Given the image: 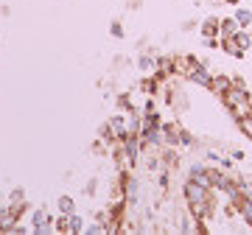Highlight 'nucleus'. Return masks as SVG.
Wrapping results in <instances>:
<instances>
[{"label":"nucleus","mask_w":252,"mask_h":235,"mask_svg":"<svg viewBox=\"0 0 252 235\" xmlns=\"http://www.w3.org/2000/svg\"><path fill=\"white\" fill-rule=\"evenodd\" d=\"M221 101H224V107L233 109L235 118H241L250 112V92H247V87H235V84H230V90L221 95Z\"/></svg>","instance_id":"nucleus-1"},{"label":"nucleus","mask_w":252,"mask_h":235,"mask_svg":"<svg viewBox=\"0 0 252 235\" xmlns=\"http://www.w3.org/2000/svg\"><path fill=\"white\" fill-rule=\"evenodd\" d=\"M31 233H36V235L54 233V218L48 216L45 207H36L34 213H31Z\"/></svg>","instance_id":"nucleus-2"},{"label":"nucleus","mask_w":252,"mask_h":235,"mask_svg":"<svg viewBox=\"0 0 252 235\" xmlns=\"http://www.w3.org/2000/svg\"><path fill=\"white\" fill-rule=\"evenodd\" d=\"M28 207H17V205H9V207H0V233H11V227L20 221V216L26 213Z\"/></svg>","instance_id":"nucleus-3"},{"label":"nucleus","mask_w":252,"mask_h":235,"mask_svg":"<svg viewBox=\"0 0 252 235\" xmlns=\"http://www.w3.org/2000/svg\"><path fill=\"white\" fill-rule=\"evenodd\" d=\"M188 79H190L193 84H199V87H205V90H210V84H213V73L207 70L205 64L193 62V64H190V70H188Z\"/></svg>","instance_id":"nucleus-4"},{"label":"nucleus","mask_w":252,"mask_h":235,"mask_svg":"<svg viewBox=\"0 0 252 235\" xmlns=\"http://www.w3.org/2000/svg\"><path fill=\"white\" fill-rule=\"evenodd\" d=\"M185 199H188V207L202 205V202L210 199V188H202V185H196V182L188 179V185H185Z\"/></svg>","instance_id":"nucleus-5"},{"label":"nucleus","mask_w":252,"mask_h":235,"mask_svg":"<svg viewBox=\"0 0 252 235\" xmlns=\"http://www.w3.org/2000/svg\"><path fill=\"white\" fill-rule=\"evenodd\" d=\"M190 182H196L202 188H213V182H210V165H205V163L190 165Z\"/></svg>","instance_id":"nucleus-6"},{"label":"nucleus","mask_w":252,"mask_h":235,"mask_svg":"<svg viewBox=\"0 0 252 235\" xmlns=\"http://www.w3.org/2000/svg\"><path fill=\"white\" fill-rule=\"evenodd\" d=\"M115 163H118V168H121V171H132V168H135V163H137V157L129 151L124 143H121L115 148Z\"/></svg>","instance_id":"nucleus-7"},{"label":"nucleus","mask_w":252,"mask_h":235,"mask_svg":"<svg viewBox=\"0 0 252 235\" xmlns=\"http://www.w3.org/2000/svg\"><path fill=\"white\" fill-rule=\"evenodd\" d=\"M107 123H109V129H112V135H115L118 140H121V137H126V115H124V112L112 115Z\"/></svg>","instance_id":"nucleus-8"},{"label":"nucleus","mask_w":252,"mask_h":235,"mask_svg":"<svg viewBox=\"0 0 252 235\" xmlns=\"http://www.w3.org/2000/svg\"><path fill=\"white\" fill-rule=\"evenodd\" d=\"M56 210H59V213H62V216H70V213H76V199H73V196H59V199H56Z\"/></svg>","instance_id":"nucleus-9"},{"label":"nucleus","mask_w":252,"mask_h":235,"mask_svg":"<svg viewBox=\"0 0 252 235\" xmlns=\"http://www.w3.org/2000/svg\"><path fill=\"white\" fill-rule=\"evenodd\" d=\"M238 23H235V17H230V20H219V34L221 36H235L238 34Z\"/></svg>","instance_id":"nucleus-10"},{"label":"nucleus","mask_w":252,"mask_h":235,"mask_svg":"<svg viewBox=\"0 0 252 235\" xmlns=\"http://www.w3.org/2000/svg\"><path fill=\"white\" fill-rule=\"evenodd\" d=\"M202 36H205V39H216L219 36V20L216 17H207L205 23H202Z\"/></svg>","instance_id":"nucleus-11"},{"label":"nucleus","mask_w":252,"mask_h":235,"mask_svg":"<svg viewBox=\"0 0 252 235\" xmlns=\"http://www.w3.org/2000/svg\"><path fill=\"white\" fill-rule=\"evenodd\" d=\"M230 84H233V82H230L227 76H213V84H210V90H213V92L219 95V98H221V95H224V92L230 90Z\"/></svg>","instance_id":"nucleus-12"},{"label":"nucleus","mask_w":252,"mask_h":235,"mask_svg":"<svg viewBox=\"0 0 252 235\" xmlns=\"http://www.w3.org/2000/svg\"><path fill=\"white\" fill-rule=\"evenodd\" d=\"M219 48H221V51H224V54H230V56H238V59H241V51H238V45H235V39L233 36H224V39H221V42H219Z\"/></svg>","instance_id":"nucleus-13"},{"label":"nucleus","mask_w":252,"mask_h":235,"mask_svg":"<svg viewBox=\"0 0 252 235\" xmlns=\"http://www.w3.org/2000/svg\"><path fill=\"white\" fill-rule=\"evenodd\" d=\"M233 39H235V45H238V51H241V54H244V51H250V45H252V36L247 34L244 28H238V34H235Z\"/></svg>","instance_id":"nucleus-14"},{"label":"nucleus","mask_w":252,"mask_h":235,"mask_svg":"<svg viewBox=\"0 0 252 235\" xmlns=\"http://www.w3.org/2000/svg\"><path fill=\"white\" fill-rule=\"evenodd\" d=\"M137 67H140L143 73L157 70V59H154V56H149V54H140V56H137Z\"/></svg>","instance_id":"nucleus-15"},{"label":"nucleus","mask_w":252,"mask_h":235,"mask_svg":"<svg viewBox=\"0 0 252 235\" xmlns=\"http://www.w3.org/2000/svg\"><path fill=\"white\" fill-rule=\"evenodd\" d=\"M238 213H241V218L252 227V199H247V196H244V199L238 202Z\"/></svg>","instance_id":"nucleus-16"},{"label":"nucleus","mask_w":252,"mask_h":235,"mask_svg":"<svg viewBox=\"0 0 252 235\" xmlns=\"http://www.w3.org/2000/svg\"><path fill=\"white\" fill-rule=\"evenodd\" d=\"M193 62H196L193 56H177V59H174V70H180V73L188 76V70H190V64Z\"/></svg>","instance_id":"nucleus-17"},{"label":"nucleus","mask_w":252,"mask_h":235,"mask_svg":"<svg viewBox=\"0 0 252 235\" xmlns=\"http://www.w3.org/2000/svg\"><path fill=\"white\" fill-rule=\"evenodd\" d=\"M235 23H238L241 28L252 26V11L250 9H235Z\"/></svg>","instance_id":"nucleus-18"},{"label":"nucleus","mask_w":252,"mask_h":235,"mask_svg":"<svg viewBox=\"0 0 252 235\" xmlns=\"http://www.w3.org/2000/svg\"><path fill=\"white\" fill-rule=\"evenodd\" d=\"M238 129H241L244 135L252 140V112H247V115H241L238 118Z\"/></svg>","instance_id":"nucleus-19"},{"label":"nucleus","mask_w":252,"mask_h":235,"mask_svg":"<svg viewBox=\"0 0 252 235\" xmlns=\"http://www.w3.org/2000/svg\"><path fill=\"white\" fill-rule=\"evenodd\" d=\"M9 205H17V207H28L26 205V193H23V188H14L9 193Z\"/></svg>","instance_id":"nucleus-20"},{"label":"nucleus","mask_w":252,"mask_h":235,"mask_svg":"<svg viewBox=\"0 0 252 235\" xmlns=\"http://www.w3.org/2000/svg\"><path fill=\"white\" fill-rule=\"evenodd\" d=\"M98 137L104 140V143H112V140H118V137L112 135V129H109V123H107V120H104V123L98 126Z\"/></svg>","instance_id":"nucleus-21"},{"label":"nucleus","mask_w":252,"mask_h":235,"mask_svg":"<svg viewBox=\"0 0 252 235\" xmlns=\"http://www.w3.org/2000/svg\"><path fill=\"white\" fill-rule=\"evenodd\" d=\"M67 221H70V233H81V230H84V221H81L79 213H70V216H67Z\"/></svg>","instance_id":"nucleus-22"},{"label":"nucleus","mask_w":252,"mask_h":235,"mask_svg":"<svg viewBox=\"0 0 252 235\" xmlns=\"http://www.w3.org/2000/svg\"><path fill=\"white\" fill-rule=\"evenodd\" d=\"M54 230H56V233H70V221H67V216L59 213V218L54 221Z\"/></svg>","instance_id":"nucleus-23"},{"label":"nucleus","mask_w":252,"mask_h":235,"mask_svg":"<svg viewBox=\"0 0 252 235\" xmlns=\"http://www.w3.org/2000/svg\"><path fill=\"white\" fill-rule=\"evenodd\" d=\"M180 146H193V135L185 129H180Z\"/></svg>","instance_id":"nucleus-24"},{"label":"nucleus","mask_w":252,"mask_h":235,"mask_svg":"<svg viewBox=\"0 0 252 235\" xmlns=\"http://www.w3.org/2000/svg\"><path fill=\"white\" fill-rule=\"evenodd\" d=\"M140 87H143L146 92H154V90H157V79H143V82H140Z\"/></svg>","instance_id":"nucleus-25"},{"label":"nucleus","mask_w":252,"mask_h":235,"mask_svg":"<svg viewBox=\"0 0 252 235\" xmlns=\"http://www.w3.org/2000/svg\"><path fill=\"white\" fill-rule=\"evenodd\" d=\"M118 109L124 112V109H132V104H129V95H118Z\"/></svg>","instance_id":"nucleus-26"},{"label":"nucleus","mask_w":252,"mask_h":235,"mask_svg":"<svg viewBox=\"0 0 252 235\" xmlns=\"http://www.w3.org/2000/svg\"><path fill=\"white\" fill-rule=\"evenodd\" d=\"M124 34H126V31H124V26H121V23L115 20V23H112V36H118V39H124Z\"/></svg>","instance_id":"nucleus-27"},{"label":"nucleus","mask_w":252,"mask_h":235,"mask_svg":"<svg viewBox=\"0 0 252 235\" xmlns=\"http://www.w3.org/2000/svg\"><path fill=\"white\" fill-rule=\"evenodd\" d=\"M98 233H104V224H101V221H95V224L87 227V235H98Z\"/></svg>","instance_id":"nucleus-28"},{"label":"nucleus","mask_w":252,"mask_h":235,"mask_svg":"<svg viewBox=\"0 0 252 235\" xmlns=\"http://www.w3.org/2000/svg\"><path fill=\"white\" fill-rule=\"evenodd\" d=\"M95 185H98V179H90V182H87V188H84V193L93 196V193H95Z\"/></svg>","instance_id":"nucleus-29"},{"label":"nucleus","mask_w":252,"mask_h":235,"mask_svg":"<svg viewBox=\"0 0 252 235\" xmlns=\"http://www.w3.org/2000/svg\"><path fill=\"white\" fill-rule=\"evenodd\" d=\"M157 168H160V160H157V157H152V160H149V171H157Z\"/></svg>","instance_id":"nucleus-30"},{"label":"nucleus","mask_w":252,"mask_h":235,"mask_svg":"<svg viewBox=\"0 0 252 235\" xmlns=\"http://www.w3.org/2000/svg\"><path fill=\"white\" fill-rule=\"evenodd\" d=\"M227 3H238V0H227Z\"/></svg>","instance_id":"nucleus-31"}]
</instances>
